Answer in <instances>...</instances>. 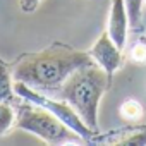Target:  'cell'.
<instances>
[{"instance_id":"12","label":"cell","mask_w":146,"mask_h":146,"mask_svg":"<svg viewBox=\"0 0 146 146\" xmlns=\"http://www.w3.org/2000/svg\"><path fill=\"white\" fill-rule=\"evenodd\" d=\"M131 58L136 62H146V43L137 41L131 50Z\"/></svg>"},{"instance_id":"15","label":"cell","mask_w":146,"mask_h":146,"mask_svg":"<svg viewBox=\"0 0 146 146\" xmlns=\"http://www.w3.org/2000/svg\"><path fill=\"white\" fill-rule=\"evenodd\" d=\"M144 4H146V0H144Z\"/></svg>"},{"instance_id":"1","label":"cell","mask_w":146,"mask_h":146,"mask_svg":"<svg viewBox=\"0 0 146 146\" xmlns=\"http://www.w3.org/2000/svg\"><path fill=\"white\" fill-rule=\"evenodd\" d=\"M95 62L90 52H81L60 41L35 53L23 55L12 67V78L38 91H55L81 65Z\"/></svg>"},{"instance_id":"3","label":"cell","mask_w":146,"mask_h":146,"mask_svg":"<svg viewBox=\"0 0 146 146\" xmlns=\"http://www.w3.org/2000/svg\"><path fill=\"white\" fill-rule=\"evenodd\" d=\"M16 125L48 144H74L83 141L81 136L65 125L46 108L21 98L16 108Z\"/></svg>"},{"instance_id":"10","label":"cell","mask_w":146,"mask_h":146,"mask_svg":"<svg viewBox=\"0 0 146 146\" xmlns=\"http://www.w3.org/2000/svg\"><path fill=\"white\" fill-rule=\"evenodd\" d=\"M120 115L129 122H137L143 117V105L137 100H125L120 105Z\"/></svg>"},{"instance_id":"6","label":"cell","mask_w":146,"mask_h":146,"mask_svg":"<svg viewBox=\"0 0 146 146\" xmlns=\"http://www.w3.org/2000/svg\"><path fill=\"white\" fill-rule=\"evenodd\" d=\"M110 38L113 43L124 50L127 31H129V14L125 7V0H112L110 5V16H108V28H107Z\"/></svg>"},{"instance_id":"2","label":"cell","mask_w":146,"mask_h":146,"mask_svg":"<svg viewBox=\"0 0 146 146\" xmlns=\"http://www.w3.org/2000/svg\"><path fill=\"white\" fill-rule=\"evenodd\" d=\"M110 81L105 69L91 62L76 69L53 93L74 108L88 127L98 132V105Z\"/></svg>"},{"instance_id":"8","label":"cell","mask_w":146,"mask_h":146,"mask_svg":"<svg viewBox=\"0 0 146 146\" xmlns=\"http://www.w3.org/2000/svg\"><path fill=\"white\" fill-rule=\"evenodd\" d=\"M16 124V112L11 107V102H0V136L11 131Z\"/></svg>"},{"instance_id":"11","label":"cell","mask_w":146,"mask_h":146,"mask_svg":"<svg viewBox=\"0 0 146 146\" xmlns=\"http://www.w3.org/2000/svg\"><path fill=\"white\" fill-rule=\"evenodd\" d=\"M117 144L119 146H144L146 144V125L134 129L132 132L124 136V139L117 141Z\"/></svg>"},{"instance_id":"4","label":"cell","mask_w":146,"mask_h":146,"mask_svg":"<svg viewBox=\"0 0 146 146\" xmlns=\"http://www.w3.org/2000/svg\"><path fill=\"white\" fill-rule=\"evenodd\" d=\"M14 90H16V95L19 96V98H24V100H28V102H33V103H36V105H40V107H43V108H46L48 112H52L55 117H58L65 125H69L72 131H76L79 136H81V139L83 141H91L93 137H96L98 136V132L96 131H93L91 127H88L84 122H83V119L79 117V113L72 108L65 100H62V98H52V96H46V95H43L41 91H38V90H33V88H29L28 84H24V83H14Z\"/></svg>"},{"instance_id":"5","label":"cell","mask_w":146,"mask_h":146,"mask_svg":"<svg viewBox=\"0 0 146 146\" xmlns=\"http://www.w3.org/2000/svg\"><path fill=\"white\" fill-rule=\"evenodd\" d=\"M91 58L102 67L105 69V72L110 76V79L113 78L115 70L120 67L122 64V50L113 43V40L110 38L108 31L102 33L98 36V40L93 43V46L88 50Z\"/></svg>"},{"instance_id":"9","label":"cell","mask_w":146,"mask_h":146,"mask_svg":"<svg viewBox=\"0 0 146 146\" xmlns=\"http://www.w3.org/2000/svg\"><path fill=\"white\" fill-rule=\"evenodd\" d=\"M144 0H125V7L129 14V24L134 31L141 29V16H143Z\"/></svg>"},{"instance_id":"14","label":"cell","mask_w":146,"mask_h":146,"mask_svg":"<svg viewBox=\"0 0 146 146\" xmlns=\"http://www.w3.org/2000/svg\"><path fill=\"white\" fill-rule=\"evenodd\" d=\"M139 41H143V43H146V35H143V36L139 38Z\"/></svg>"},{"instance_id":"13","label":"cell","mask_w":146,"mask_h":146,"mask_svg":"<svg viewBox=\"0 0 146 146\" xmlns=\"http://www.w3.org/2000/svg\"><path fill=\"white\" fill-rule=\"evenodd\" d=\"M40 2H41V0H21V9L24 12H33V11L38 9Z\"/></svg>"},{"instance_id":"7","label":"cell","mask_w":146,"mask_h":146,"mask_svg":"<svg viewBox=\"0 0 146 146\" xmlns=\"http://www.w3.org/2000/svg\"><path fill=\"white\" fill-rule=\"evenodd\" d=\"M14 83L12 69H9L5 62L0 60V102H12L16 98Z\"/></svg>"}]
</instances>
